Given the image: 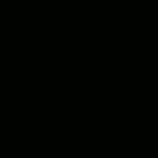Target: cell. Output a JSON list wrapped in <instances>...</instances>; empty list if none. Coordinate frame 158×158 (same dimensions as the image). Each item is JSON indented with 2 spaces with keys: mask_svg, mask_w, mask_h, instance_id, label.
Here are the masks:
<instances>
[]
</instances>
